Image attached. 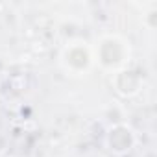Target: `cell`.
<instances>
[{
  "label": "cell",
  "instance_id": "3",
  "mask_svg": "<svg viewBox=\"0 0 157 157\" xmlns=\"http://www.w3.org/2000/svg\"><path fill=\"white\" fill-rule=\"evenodd\" d=\"M65 63L76 70V72H80V70H85L91 63V56H89V50L85 46H80V44H76V46H70L67 48L65 52Z\"/></svg>",
  "mask_w": 157,
  "mask_h": 157
},
{
  "label": "cell",
  "instance_id": "2",
  "mask_svg": "<svg viewBox=\"0 0 157 157\" xmlns=\"http://www.w3.org/2000/svg\"><path fill=\"white\" fill-rule=\"evenodd\" d=\"M107 144L113 151L117 153H122V151H128L131 146H133V133L129 128L118 124V126H113L107 133Z\"/></svg>",
  "mask_w": 157,
  "mask_h": 157
},
{
  "label": "cell",
  "instance_id": "4",
  "mask_svg": "<svg viewBox=\"0 0 157 157\" xmlns=\"http://www.w3.org/2000/svg\"><path fill=\"white\" fill-rule=\"evenodd\" d=\"M115 87L120 94H135L140 87V80L135 72H129V70H122L117 74L115 78Z\"/></svg>",
  "mask_w": 157,
  "mask_h": 157
},
{
  "label": "cell",
  "instance_id": "1",
  "mask_svg": "<svg viewBox=\"0 0 157 157\" xmlns=\"http://www.w3.org/2000/svg\"><path fill=\"white\" fill-rule=\"evenodd\" d=\"M100 61L104 67H118L126 61V46L117 37H107L100 43Z\"/></svg>",
  "mask_w": 157,
  "mask_h": 157
}]
</instances>
